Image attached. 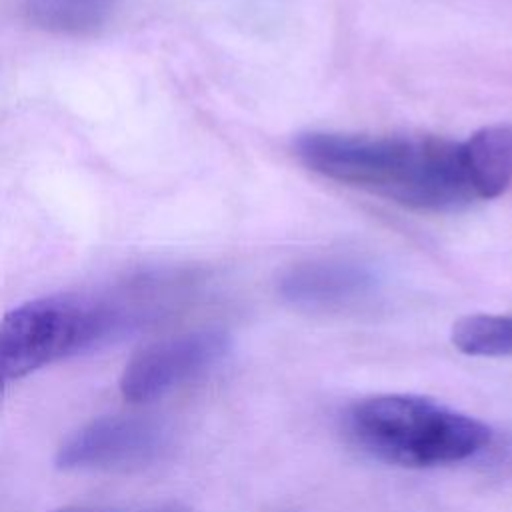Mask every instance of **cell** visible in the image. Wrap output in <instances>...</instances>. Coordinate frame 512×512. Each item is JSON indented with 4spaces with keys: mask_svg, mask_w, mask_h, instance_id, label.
Wrapping results in <instances>:
<instances>
[{
    "mask_svg": "<svg viewBox=\"0 0 512 512\" xmlns=\"http://www.w3.org/2000/svg\"><path fill=\"white\" fill-rule=\"evenodd\" d=\"M294 154L324 178L408 208L446 212L478 200L456 140L304 132L294 138Z\"/></svg>",
    "mask_w": 512,
    "mask_h": 512,
    "instance_id": "1",
    "label": "cell"
},
{
    "mask_svg": "<svg viewBox=\"0 0 512 512\" xmlns=\"http://www.w3.org/2000/svg\"><path fill=\"white\" fill-rule=\"evenodd\" d=\"M162 308L152 304V296L102 294H52L16 306L0 318V392L48 364L120 336Z\"/></svg>",
    "mask_w": 512,
    "mask_h": 512,
    "instance_id": "2",
    "label": "cell"
},
{
    "mask_svg": "<svg viewBox=\"0 0 512 512\" xmlns=\"http://www.w3.org/2000/svg\"><path fill=\"white\" fill-rule=\"evenodd\" d=\"M354 440L380 460L430 468L464 462L492 442V428L478 418L414 394H378L348 412Z\"/></svg>",
    "mask_w": 512,
    "mask_h": 512,
    "instance_id": "3",
    "label": "cell"
},
{
    "mask_svg": "<svg viewBox=\"0 0 512 512\" xmlns=\"http://www.w3.org/2000/svg\"><path fill=\"white\" fill-rule=\"evenodd\" d=\"M228 350L230 336L216 328L170 336L150 344L126 364L120 392L132 402L154 400L220 364Z\"/></svg>",
    "mask_w": 512,
    "mask_h": 512,
    "instance_id": "4",
    "label": "cell"
},
{
    "mask_svg": "<svg viewBox=\"0 0 512 512\" xmlns=\"http://www.w3.org/2000/svg\"><path fill=\"white\" fill-rule=\"evenodd\" d=\"M168 442V430L156 420L102 416L58 448L56 464L64 470H132L162 458Z\"/></svg>",
    "mask_w": 512,
    "mask_h": 512,
    "instance_id": "5",
    "label": "cell"
},
{
    "mask_svg": "<svg viewBox=\"0 0 512 512\" xmlns=\"http://www.w3.org/2000/svg\"><path fill=\"white\" fill-rule=\"evenodd\" d=\"M376 272L350 258H322L290 266L278 280L284 302L316 312L344 310L376 292Z\"/></svg>",
    "mask_w": 512,
    "mask_h": 512,
    "instance_id": "6",
    "label": "cell"
},
{
    "mask_svg": "<svg viewBox=\"0 0 512 512\" xmlns=\"http://www.w3.org/2000/svg\"><path fill=\"white\" fill-rule=\"evenodd\" d=\"M478 200L500 196L512 184V124H494L462 142Z\"/></svg>",
    "mask_w": 512,
    "mask_h": 512,
    "instance_id": "7",
    "label": "cell"
},
{
    "mask_svg": "<svg viewBox=\"0 0 512 512\" xmlns=\"http://www.w3.org/2000/svg\"><path fill=\"white\" fill-rule=\"evenodd\" d=\"M452 344L468 356H512V314H470L454 322Z\"/></svg>",
    "mask_w": 512,
    "mask_h": 512,
    "instance_id": "8",
    "label": "cell"
},
{
    "mask_svg": "<svg viewBox=\"0 0 512 512\" xmlns=\"http://www.w3.org/2000/svg\"><path fill=\"white\" fill-rule=\"evenodd\" d=\"M58 512H112V510H102V508H66Z\"/></svg>",
    "mask_w": 512,
    "mask_h": 512,
    "instance_id": "9",
    "label": "cell"
},
{
    "mask_svg": "<svg viewBox=\"0 0 512 512\" xmlns=\"http://www.w3.org/2000/svg\"><path fill=\"white\" fill-rule=\"evenodd\" d=\"M160 512H192V510L182 508V506H168V508H162Z\"/></svg>",
    "mask_w": 512,
    "mask_h": 512,
    "instance_id": "10",
    "label": "cell"
}]
</instances>
